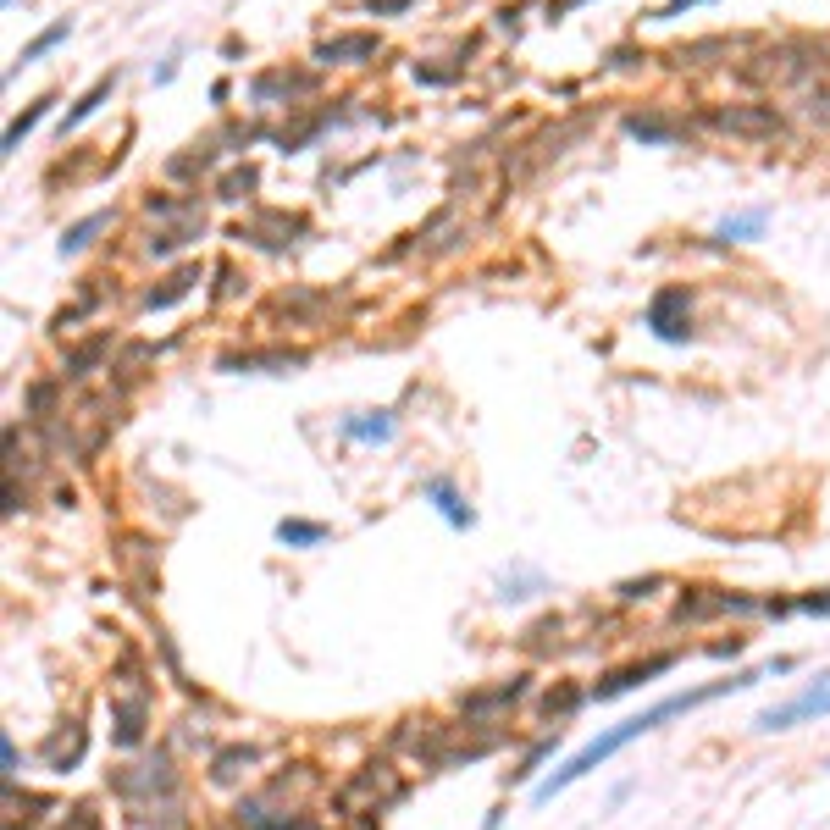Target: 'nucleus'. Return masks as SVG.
<instances>
[{"instance_id": "14", "label": "nucleus", "mask_w": 830, "mask_h": 830, "mask_svg": "<svg viewBox=\"0 0 830 830\" xmlns=\"http://www.w3.org/2000/svg\"><path fill=\"white\" fill-rule=\"evenodd\" d=\"M764 216H742V222H725V238H742V233H753V227H759Z\"/></svg>"}, {"instance_id": "9", "label": "nucleus", "mask_w": 830, "mask_h": 830, "mask_svg": "<svg viewBox=\"0 0 830 830\" xmlns=\"http://www.w3.org/2000/svg\"><path fill=\"white\" fill-rule=\"evenodd\" d=\"M45 106H50V100H39V106H34V111H23V117H17V122H12V128H6V150H17V144H23V133H28V128H34V122H39V117H45Z\"/></svg>"}, {"instance_id": "13", "label": "nucleus", "mask_w": 830, "mask_h": 830, "mask_svg": "<svg viewBox=\"0 0 830 830\" xmlns=\"http://www.w3.org/2000/svg\"><path fill=\"white\" fill-rule=\"evenodd\" d=\"M576 698H581L576 687H565V692H548V714H565V709H576Z\"/></svg>"}, {"instance_id": "12", "label": "nucleus", "mask_w": 830, "mask_h": 830, "mask_svg": "<svg viewBox=\"0 0 830 830\" xmlns=\"http://www.w3.org/2000/svg\"><path fill=\"white\" fill-rule=\"evenodd\" d=\"M100 222H106V216H89V222H78L67 238H61V249H83V244H89V233H95Z\"/></svg>"}, {"instance_id": "2", "label": "nucleus", "mask_w": 830, "mask_h": 830, "mask_svg": "<svg viewBox=\"0 0 830 830\" xmlns=\"http://www.w3.org/2000/svg\"><path fill=\"white\" fill-rule=\"evenodd\" d=\"M814 714H830V676L819 687H808L803 698L781 703V709L759 714V731H781V725H797V720H814Z\"/></svg>"}, {"instance_id": "5", "label": "nucleus", "mask_w": 830, "mask_h": 830, "mask_svg": "<svg viewBox=\"0 0 830 830\" xmlns=\"http://www.w3.org/2000/svg\"><path fill=\"white\" fill-rule=\"evenodd\" d=\"M277 537H283L288 548H316L321 537H327V526H316V521H283V526H277Z\"/></svg>"}, {"instance_id": "1", "label": "nucleus", "mask_w": 830, "mask_h": 830, "mask_svg": "<svg viewBox=\"0 0 830 830\" xmlns=\"http://www.w3.org/2000/svg\"><path fill=\"white\" fill-rule=\"evenodd\" d=\"M781 670H792V659H775V664H764V670H742V676H731V681H709V687L676 692V698H664V703H653V709L631 714V720H620L615 731L593 736V742L581 747V753H570V759L559 764V770L548 775L543 786H537V803H548V797H559V792H565V786H576L581 775H593L604 759H615L620 747H631V742H637V736L659 731L664 720H676V714H692V709H703V703H714V698H731V692H747V687H753V681H764V676H781Z\"/></svg>"}, {"instance_id": "15", "label": "nucleus", "mask_w": 830, "mask_h": 830, "mask_svg": "<svg viewBox=\"0 0 830 830\" xmlns=\"http://www.w3.org/2000/svg\"><path fill=\"white\" fill-rule=\"evenodd\" d=\"M803 609H808V615H830V593H819V598H803Z\"/></svg>"}, {"instance_id": "10", "label": "nucleus", "mask_w": 830, "mask_h": 830, "mask_svg": "<svg viewBox=\"0 0 830 830\" xmlns=\"http://www.w3.org/2000/svg\"><path fill=\"white\" fill-rule=\"evenodd\" d=\"M61 34H67V23H56V28H45V34H39V39H34V45H28V50H23V56H17V61H34V56H45V50H50V45H56V39H61Z\"/></svg>"}, {"instance_id": "4", "label": "nucleus", "mask_w": 830, "mask_h": 830, "mask_svg": "<svg viewBox=\"0 0 830 830\" xmlns=\"http://www.w3.org/2000/svg\"><path fill=\"white\" fill-rule=\"evenodd\" d=\"M676 310H687V294H681V288H664L659 299H653V332H659V338H670V344H676V338H687V321H676Z\"/></svg>"}, {"instance_id": "3", "label": "nucleus", "mask_w": 830, "mask_h": 830, "mask_svg": "<svg viewBox=\"0 0 830 830\" xmlns=\"http://www.w3.org/2000/svg\"><path fill=\"white\" fill-rule=\"evenodd\" d=\"M670 653H659V659H648V664H631V670H615V676L609 681H598L593 687V698H620V692H631L637 687V681H653V676H664V670H670Z\"/></svg>"}, {"instance_id": "6", "label": "nucleus", "mask_w": 830, "mask_h": 830, "mask_svg": "<svg viewBox=\"0 0 830 830\" xmlns=\"http://www.w3.org/2000/svg\"><path fill=\"white\" fill-rule=\"evenodd\" d=\"M106 95H111V78H100V83H95V89H89V95H83V100H78V106H72V111H67V122H61V133H67V128H78V122H83V117H89V111H95V106H100V100H106Z\"/></svg>"}, {"instance_id": "7", "label": "nucleus", "mask_w": 830, "mask_h": 830, "mask_svg": "<svg viewBox=\"0 0 830 830\" xmlns=\"http://www.w3.org/2000/svg\"><path fill=\"white\" fill-rule=\"evenodd\" d=\"M371 50H377V39H371V34H355V39H338V45H321V56L338 61V56H371Z\"/></svg>"}, {"instance_id": "11", "label": "nucleus", "mask_w": 830, "mask_h": 830, "mask_svg": "<svg viewBox=\"0 0 830 830\" xmlns=\"http://www.w3.org/2000/svg\"><path fill=\"white\" fill-rule=\"evenodd\" d=\"M393 432V421L388 415H377V421H355V427H349V438H388Z\"/></svg>"}, {"instance_id": "8", "label": "nucleus", "mask_w": 830, "mask_h": 830, "mask_svg": "<svg viewBox=\"0 0 830 830\" xmlns=\"http://www.w3.org/2000/svg\"><path fill=\"white\" fill-rule=\"evenodd\" d=\"M432 498H438V510L449 515L454 526H471V510H465V504H460V498H454V493H449V487H443V482H432Z\"/></svg>"}]
</instances>
